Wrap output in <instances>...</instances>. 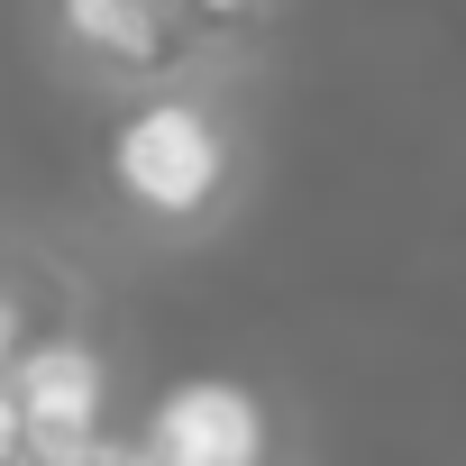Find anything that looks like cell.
<instances>
[{"label": "cell", "mask_w": 466, "mask_h": 466, "mask_svg": "<svg viewBox=\"0 0 466 466\" xmlns=\"http://www.w3.org/2000/svg\"><path fill=\"white\" fill-rule=\"evenodd\" d=\"M110 174L147 219H201L228 183V137L201 101H147L110 137Z\"/></svg>", "instance_id": "1"}, {"label": "cell", "mask_w": 466, "mask_h": 466, "mask_svg": "<svg viewBox=\"0 0 466 466\" xmlns=\"http://www.w3.org/2000/svg\"><path fill=\"white\" fill-rule=\"evenodd\" d=\"M266 448H275L266 402L228 375H192L147 411V457L156 466H266Z\"/></svg>", "instance_id": "2"}, {"label": "cell", "mask_w": 466, "mask_h": 466, "mask_svg": "<svg viewBox=\"0 0 466 466\" xmlns=\"http://www.w3.org/2000/svg\"><path fill=\"white\" fill-rule=\"evenodd\" d=\"M10 393L28 411V457H65L83 439H101L110 411V366L92 339H37L10 357Z\"/></svg>", "instance_id": "3"}, {"label": "cell", "mask_w": 466, "mask_h": 466, "mask_svg": "<svg viewBox=\"0 0 466 466\" xmlns=\"http://www.w3.org/2000/svg\"><path fill=\"white\" fill-rule=\"evenodd\" d=\"M65 10V37L92 46L101 65H165L174 46V0H56Z\"/></svg>", "instance_id": "4"}, {"label": "cell", "mask_w": 466, "mask_h": 466, "mask_svg": "<svg viewBox=\"0 0 466 466\" xmlns=\"http://www.w3.org/2000/svg\"><path fill=\"white\" fill-rule=\"evenodd\" d=\"M0 466H28V411H19L10 375H0Z\"/></svg>", "instance_id": "5"}, {"label": "cell", "mask_w": 466, "mask_h": 466, "mask_svg": "<svg viewBox=\"0 0 466 466\" xmlns=\"http://www.w3.org/2000/svg\"><path fill=\"white\" fill-rule=\"evenodd\" d=\"M19 348H28V329H19V302L0 293V375H10V357H19Z\"/></svg>", "instance_id": "6"}, {"label": "cell", "mask_w": 466, "mask_h": 466, "mask_svg": "<svg viewBox=\"0 0 466 466\" xmlns=\"http://www.w3.org/2000/svg\"><path fill=\"white\" fill-rule=\"evenodd\" d=\"M174 10H192V19H248L257 0H174Z\"/></svg>", "instance_id": "7"}]
</instances>
